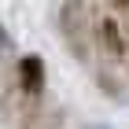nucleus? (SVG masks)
Listing matches in <instances>:
<instances>
[{"label":"nucleus","instance_id":"f257e3e1","mask_svg":"<svg viewBox=\"0 0 129 129\" xmlns=\"http://www.w3.org/2000/svg\"><path fill=\"white\" fill-rule=\"evenodd\" d=\"M55 26H59V41L63 48L81 63L89 67L96 59V19L85 0H63L59 15H55Z\"/></svg>","mask_w":129,"mask_h":129},{"label":"nucleus","instance_id":"39448f33","mask_svg":"<svg viewBox=\"0 0 129 129\" xmlns=\"http://www.w3.org/2000/svg\"><path fill=\"white\" fill-rule=\"evenodd\" d=\"M107 4H111V8H114V11H122V19H125V15H129V0H107Z\"/></svg>","mask_w":129,"mask_h":129},{"label":"nucleus","instance_id":"423d86ee","mask_svg":"<svg viewBox=\"0 0 129 129\" xmlns=\"http://www.w3.org/2000/svg\"><path fill=\"white\" fill-rule=\"evenodd\" d=\"M85 129H111L107 122H92V125H85Z\"/></svg>","mask_w":129,"mask_h":129},{"label":"nucleus","instance_id":"6e6552de","mask_svg":"<svg viewBox=\"0 0 129 129\" xmlns=\"http://www.w3.org/2000/svg\"><path fill=\"white\" fill-rule=\"evenodd\" d=\"M125 70H129V63H125Z\"/></svg>","mask_w":129,"mask_h":129},{"label":"nucleus","instance_id":"0eeeda50","mask_svg":"<svg viewBox=\"0 0 129 129\" xmlns=\"http://www.w3.org/2000/svg\"><path fill=\"white\" fill-rule=\"evenodd\" d=\"M122 26H125V33H129V15H125V22H122Z\"/></svg>","mask_w":129,"mask_h":129},{"label":"nucleus","instance_id":"f03ea898","mask_svg":"<svg viewBox=\"0 0 129 129\" xmlns=\"http://www.w3.org/2000/svg\"><path fill=\"white\" fill-rule=\"evenodd\" d=\"M125 26H118L114 19H96V55L111 63H122L125 59Z\"/></svg>","mask_w":129,"mask_h":129},{"label":"nucleus","instance_id":"20e7f679","mask_svg":"<svg viewBox=\"0 0 129 129\" xmlns=\"http://www.w3.org/2000/svg\"><path fill=\"white\" fill-rule=\"evenodd\" d=\"M11 52V33H8V26L0 22V55H8Z\"/></svg>","mask_w":129,"mask_h":129},{"label":"nucleus","instance_id":"7ed1b4c3","mask_svg":"<svg viewBox=\"0 0 129 129\" xmlns=\"http://www.w3.org/2000/svg\"><path fill=\"white\" fill-rule=\"evenodd\" d=\"M19 89L26 96H41L44 92V59L41 55H26L19 63Z\"/></svg>","mask_w":129,"mask_h":129}]
</instances>
